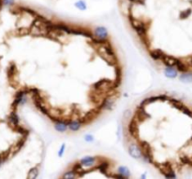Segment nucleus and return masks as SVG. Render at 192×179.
<instances>
[{
    "mask_svg": "<svg viewBox=\"0 0 192 179\" xmlns=\"http://www.w3.org/2000/svg\"><path fill=\"white\" fill-rule=\"evenodd\" d=\"M165 75H166L167 77H169V78H172V79L176 78V76H177V70L174 69L173 67H169V66H168V68H166V70H165Z\"/></svg>",
    "mask_w": 192,
    "mask_h": 179,
    "instance_id": "1",
    "label": "nucleus"
},
{
    "mask_svg": "<svg viewBox=\"0 0 192 179\" xmlns=\"http://www.w3.org/2000/svg\"><path fill=\"white\" fill-rule=\"evenodd\" d=\"M180 79L184 82H192V75L187 74L186 72L183 73V75L180 76Z\"/></svg>",
    "mask_w": 192,
    "mask_h": 179,
    "instance_id": "2",
    "label": "nucleus"
},
{
    "mask_svg": "<svg viewBox=\"0 0 192 179\" xmlns=\"http://www.w3.org/2000/svg\"><path fill=\"white\" fill-rule=\"evenodd\" d=\"M191 13H192V10L191 9H186V10H185L184 11H182L180 13V19H182V20L187 19Z\"/></svg>",
    "mask_w": 192,
    "mask_h": 179,
    "instance_id": "3",
    "label": "nucleus"
}]
</instances>
